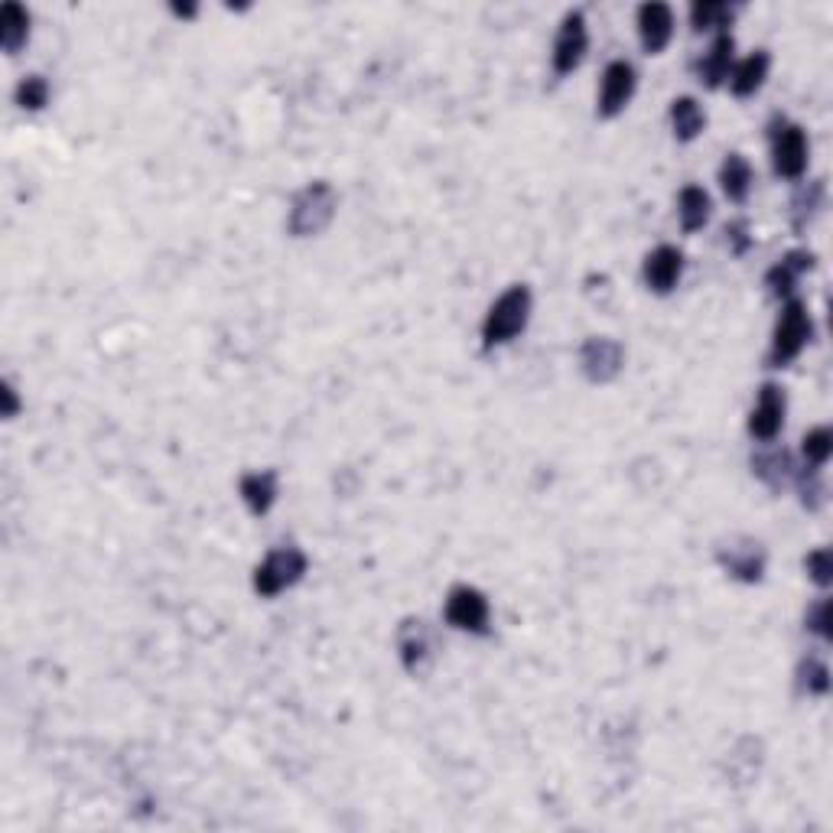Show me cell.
Here are the masks:
<instances>
[{"label":"cell","mask_w":833,"mask_h":833,"mask_svg":"<svg viewBox=\"0 0 833 833\" xmlns=\"http://www.w3.org/2000/svg\"><path fill=\"white\" fill-rule=\"evenodd\" d=\"M824 199H828L824 179H814V182H808V186H801L795 192V199H792V225H795V231H805L814 222V215L824 209Z\"/></svg>","instance_id":"cell-24"},{"label":"cell","mask_w":833,"mask_h":833,"mask_svg":"<svg viewBox=\"0 0 833 833\" xmlns=\"http://www.w3.org/2000/svg\"><path fill=\"white\" fill-rule=\"evenodd\" d=\"M814 335V320H811V310L805 300L792 297L782 304V313L775 320V333H772V345H769V355H765V365L769 368H788L795 358H801V352L808 348Z\"/></svg>","instance_id":"cell-2"},{"label":"cell","mask_w":833,"mask_h":833,"mask_svg":"<svg viewBox=\"0 0 833 833\" xmlns=\"http://www.w3.org/2000/svg\"><path fill=\"white\" fill-rule=\"evenodd\" d=\"M805 626H808V632L811 635H818L821 642H831L833 639V606L828 596H821L811 609H808V616H805Z\"/></svg>","instance_id":"cell-30"},{"label":"cell","mask_w":833,"mask_h":833,"mask_svg":"<svg viewBox=\"0 0 833 833\" xmlns=\"http://www.w3.org/2000/svg\"><path fill=\"white\" fill-rule=\"evenodd\" d=\"M667 118H670V131H674V138H677L680 144H690V141H697V138L706 131V111H703L700 102L690 98V95L674 98Z\"/></svg>","instance_id":"cell-21"},{"label":"cell","mask_w":833,"mask_h":833,"mask_svg":"<svg viewBox=\"0 0 833 833\" xmlns=\"http://www.w3.org/2000/svg\"><path fill=\"white\" fill-rule=\"evenodd\" d=\"M798 690L808 697H828L831 690V667L821 658H805L798 665Z\"/></svg>","instance_id":"cell-27"},{"label":"cell","mask_w":833,"mask_h":833,"mask_svg":"<svg viewBox=\"0 0 833 833\" xmlns=\"http://www.w3.org/2000/svg\"><path fill=\"white\" fill-rule=\"evenodd\" d=\"M531 310H534L531 287H524V284L508 287L499 300L489 307V313L483 320V348L492 352V348H501V345L514 342L517 335L527 330Z\"/></svg>","instance_id":"cell-1"},{"label":"cell","mask_w":833,"mask_h":833,"mask_svg":"<svg viewBox=\"0 0 833 833\" xmlns=\"http://www.w3.org/2000/svg\"><path fill=\"white\" fill-rule=\"evenodd\" d=\"M238 496L248 504L251 514H267L274 508V501L281 496V483H277V473L271 469H254V473H245L241 483H238Z\"/></svg>","instance_id":"cell-19"},{"label":"cell","mask_w":833,"mask_h":833,"mask_svg":"<svg viewBox=\"0 0 833 833\" xmlns=\"http://www.w3.org/2000/svg\"><path fill=\"white\" fill-rule=\"evenodd\" d=\"M736 62V36L729 29H719L710 43V49L693 62L697 82L703 88H719L729 79V69Z\"/></svg>","instance_id":"cell-15"},{"label":"cell","mask_w":833,"mask_h":833,"mask_svg":"<svg viewBox=\"0 0 833 833\" xmlns=\"http://www.w3.org/2000/svg\"><path fill=\"white\" fill-rule=\"evenodd\" d=\"M785 417H788V394L782 384L769 381L759 388L755 404L749 410V437L759 443H775L778 433L785 430Z\"/></svg>","instance_id":"cell-8"},{"label":"cell","mask_w":833,"mask_h":833,"mask_svg":"<svg viewBox=\"0 0 833 833\" xmlns=\"http://www.w3.org/2000/svg\"><path fill=\"white\" fill-rule=\"evenodd\" d=\"M0 397H3V417H7V420H13V417L20 414V394H16V388H13L10 381H3Z\"/></svg>","instance_id":"cell-33"},{"label":"cell","mask_w":833,"mask_h":833,"mask_svg":"<svg viewBox=\"0 0 833 833\" xmlns=\"http://www.w3.org/2000/svg\"><path fill=\"white\" fill-rule=\"evenodd\" d=\"M811 271H814V254H811L808 248H795V251L782 254V258L769 267L765 287H769V294H772L775 300L785 304V300H792V297L798 294L801 277L811 274Z\"/></svg>","instance_id":"cell-13"},{"label":"cell","mask_w":833,"mask_h":833,"mask_svg":"<svg viewBox=\"0 0 833 833\" xmlns=\"http://www.w3.org/2000/svg\"><path fill=\"white\" fill-rule=\"evenodd\" d=\"M733 16H736V7H729V3H716V0H697L693 7H690V26L697 29V33H703V29H729V23H733Z\"/></svg>","instance_id":"cell-25"},{"label":"cell","mask_w":833,"mask_h":833,"mask_svg":"<svg viewBox=\"0 0 833 833\" xmlns=\"http://www.w3.org/2000/svg\"><path fill=\"white\" fill-rule=\"evenodd\" d=\"M795 486H798V492H801L805 508H811V511H818V508L824 504V499H828V486H824L821 469L801 466V469L795 473Z\"/></svg>","instance_id":"cell-29"},{"label":"cell","mask_w":833,"mask_h":833,"mask_svg":"<svg viewBox=\"0 0 833 833\" xmlns=\"http://www.w3.org/2000/svg\"><path fill=\"white\" fill-rule=\"evenodd\" d=\"M795 473H798V466L785 447H769L752 456V476L762 486H769L772 492H782L788 483H795Z\"/></svg>","instance_id":"cell-17"},{"label":"cell","mask_w":833,"mask_h":833,"mask_svg":"<svg viewBox=\"0 0 833 833\" xmlns=\"http://www.w3.org/2000/svg\"><path fill=\"white\" fill-rule=\"evenodd\" d=\"M716 560L739 583L755 586L765 576V547L752 537H729L716 547Z\"/></svg>","instance_id":"cell-11"},{"label":"cell","mask_w":833,"mask_h":833,"mask_svg":"<svg viewBox=\"0 0 833 833\" xmlns=\"http://www.w3.org/2000/svg\"><path fill=\"white\" fill-rule=\"evenodd\" d=\"M335 205H338V195H335L333 182L326 179H317V182H307L294 202H290V215H287V228L294 238H313V235H323L330 228V222L335 218Z\"/></svg>","instance_id":"cell-3"},{"label":"cell","mask_w":833,"mask_h":833,"mask_svg":"<svg viewBox=\"0 0 833 833\" xmlns=\"http://www.w3.org/2000/svg\"><path fill=\"white\" fill-rule=\"evenodd\" d=\"M586 49H590L586 16H583V10H570V13L560 20L557 39H554V52H550L554 75H557V79H563V75L576 72V69H580V62L586 59Z\"/></svg>","instance_id":"cell-7"},{"label":"cell","mask_w":833,"mask_h":833,"mask_svg":"<svg viewBox=\"0 0 833 833\" xmlns=\"http://www.w3.org/2000/svg\"><path fill=\"white\" fill-rule=\"evenodd\" d=\"M805 570H808V580L821 590H828L833 583V560L828 547H818L805 557Z\"/></svg>","instance_id":"cell-31"},{"label":"cell","mask_w":833,"mask_h":833,"mask_svg":"<svg viewBox=\"0 0 833 833\" xmlns=\"http://www.w3.org/2000/svg\"><path fill=\"white\" fill-rule=\"evenodd\" d=\"M49 95H52V88L43 75H23L13 92V98L23 111H43L49 105Z\"/></svg>","instance_id":"cell-28"},{"label":"cell","mask_w":833,"mask_h":833,"mask_svg":"<svg viewBox=\"0 0 833 833\" xmlns=\"http://www.w3.org/2000/svg\"><path fill=\"white\" fill-rule=\"evenodd\" d=\"M433 632L424 619H404L397 629V658L407 674H424L433 662Z\"/></svg>","instance_id":"cell-12"},{"label":"cell","mask_w":833,"mask_h":833,"mask_svg":"<svg viewBox=\"0 0 833 833\" xmlns=\"http://www.w3.org/2000/svg\"><path fill=\"white\" fill-rule=\"evenodd\" d=\"M172 13H176V16H186V20H189V16H195L199 10H195L192 3H182V7H179V3H172Z\"/></svg>","instance_id":"cell-34"},{"label":"cell","mask_w":833,"mask_h":833,"mask_svg":"<svg viewBox=\"0 0 833 833\" xmlns=\"http://www.w3.org/2000/svg\"><path fill=\"white\" fill-rule=\"evenodd\" d=\"M723 235H726V248H729V254H736V258L749 254V248L755 245L752 228H749V222H746V218H733V222H726Z\"/></svg>","instance_id":"cell-32"},{"label":"cell","mask_w":833,"mask_h":833,"mask_svg":"<svg viewBox=\"0 0 833 833\" xmlns=\"http://www.w3.org/2000/svg\"><path fill=\"white\" fill-rule=\"evenodd\" d=\"M769 69H772V56H769L765 49L749 52L746 59L733 62L729 79H726V82H729V92H733L736 98H752V95L765 85Z\"/></svg>","instance_id":"cell-18"},{"label":"cell","mask_w":833,"mask_h":833,"mask_svg":"<svg viewBox=\"0 0 833 833\" xmlns=\"http://www.w3.org/2000/svg\"><path fill=\"white\" fill-rule=\"evenodd\" d=\"M769 151H772V169L778 179H805L811 164V144L801 124L788 121L785 115H775L769 121Z\"/></svg>","instance_id":"cell-4"},{"label":"cell","mask_w":833,"mask_h":833,"mask_svg":"<svg viewBox=\"0 0 833 833\" xmlns=\"http://www.w3.org/2000/svg\"><path fill=\"white\" fill-rule=\"evenodd\" d=\"M755 186V169L742 157V154H726V160L719 164V189L729 202H746L749 192Z\"/></svg>","instance_id":"cell-22"},{"label":"cell","mask_w":833,"mask_h":833,"mask_svg":"<svg viewBox=\"0 0 833 833\" xmlns=\"http://www.w3.org/2000/svg\"><path fill=\"white\" fill-rule=\"evenodd\" d=\"M443 619L447 626H453L456 632H469V635H489L492 632V606L489 596L469 583H460L450 590L447 606H443Z\"/></svg>","instance_id":"cell-6"},{"label":"cell","mask_w":833,"mask_h":833,"mask_svg":"<svg viewBox=\"0 0 833 833\" xmlns=\"http://www.w3.org/2000/svg\"><path fill=\"white\" fill-rule=\"evenodd\" d=\"M639 88V72L629 59H612L603 72L599 82V98H596V115L599 118H616L629 108V102L635 98Z\"/></svg>","instance_id":"cell-9"},{"label":"cell","mask_w":833,"mask_h":833,"mask_svg":"<svg viewBox=\"0 0 833 833\" xmlns=\"http://www.w3.org/2000/svg\"><path fill=\"white\" fill-rule=\"evenodd\" d=\"M683 277V251L677 245H658L655 251L645 254L642 264V281L652 294L665 297Z\"/></svg>","instance_id":"cell-14"},{"label":"cell","mask_w":833,"mask_h":833,"mask_svg":"<svg viewBox=\"0 0 833 833\" xmlns=\"http://www.w3.org/2000/svg\"><path fill=\"white\" fill-rule=\"evenodd\" d=\"M639 39L648 56H662L674 39V10L667 3H642L639 7Z\"/></svg>","instance_id":"cell-16"},{"label":"cell","mask_w":833,"mask_h":833,"mask_svg":"<svg viewBox=\"0 0 833 833\" xmlns=\"http://www.w3.org/2000/svg\"><path fill=\"white\" fill-rule=\"evenodd\" d=\"M626 368V348L622 342L609 338V335H590L580 345V371L586 381L593 384H609L622 374Z\"/></svg>","instance_id":"cell-10"},{"label":"cell","mask_w":833,"mask_h":833,"mask_svg":"<svg viewBox=\"0 0 833 833\" xmlns=\"http://www.w3.org/2000/svg\"><path fill=\"white\" fill-rule=\"evenodd\" d=\"M801 456H805V466H811V469H824L833 456L831 427H814V430H808V433H805V440H801Z\"/></svg>","instance_id":"cell-26"},{"label":"cell","mask_w":833,"mask_h":833,"mask_svg":"<svg viewBox=\"0 0 833 833\" xmlns=\"http://www.w3.org/2000/svg\"><path fill=\"white\" fill-rule=\"evenodd\" d=\"M713 215V199L703 186L697 182H687L680 192H677V218H680V228L683 235H697Z\"/></svg>","instance_id":"cell-20"},{"label":"cell","mask_w":833,"mask_h":833,"mask_svg":"<svg viewBox=\"0 0 833 833\" xmlns=\"http://www.w3.org/2000/svg\"><path fill=\"white\" fill-rule=\"evenodd\" d=\"M29 39V10L23 3H3L0 10V43L7 56H16Z\"/></svg>","instance_id":"cell-23"},{"label":"cell","mask_w":833,"mask_h":833,"mask_svg":"<svg viewBox=\"0 0 833 833\" xmlns=\"http://www.w3.org/2000/svg\"><path fill=\"white\" fill-rule=\"evenodd\" d=\"M307 567H310V560L300 547H294V544L274 547L264 554V560L254 570V593L264 599H274V596L287 593L290 586H297L304 580Z\"/></svg>","instance_id":"cell-5"}]
</instances>
